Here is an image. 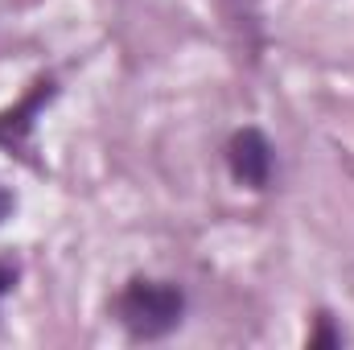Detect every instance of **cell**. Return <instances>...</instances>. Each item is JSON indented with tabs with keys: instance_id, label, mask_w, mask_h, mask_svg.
<instances>
[{
	"instance_id": "4",
	"label": "cell",
	"mask_w": 354,
	"mask_h": 350,
	"mask_svg": "<svg viewBox=\"0 0 354 350\" xmlns=\"http://www.w3.org/2000/svg\"><path fill=\"white\" fill-rule=\"evenodd\" d=\"M305 347L309 350H342L346 347V330L334 322V313H317L313 330L305 334Z\"/></svg>"
},
{
	"instance_id": "6",
	"label": "cell",
	"mask_w": 354,
	"mask_h": 350,
	"mask_svg": "<svg viewBox=\"0 0 354 350\" xmlns=\"http://www.w3.org/2000/svg\"><path fill=\"white\" fill-rule=\"evenodd\" d=\"M8 214H12V194H8V190L0 185V223H4Z\"/></svg>"
},
{
	"instance_id": "1",
	"label": "cell",
	"mask_w": 354,
	"mask_h": 350,
	"mask_svg": "<svg viewBox=\"0 0 354 350\" xmlns=\"http://www.w3.org/2000/svg\"><path fill=\"white\" fill-rule=\"evenodd\" d=\"M185 309H189V297L177 280L145 276V272L128 276L111 297V317L132 342H161L177 334L185 322Z\"/></svg>"
},
{
	"instance_id": "2",
	"label": "cell",
	"mask_w": 354,
	"mask_h": 350,
	"mask_svg": "<svg viewBox=\"0 0 354 350\" xmlns=\"http://www.w3.org/2000/svg\"><path fill=\"white\" fill-rule=\"evenodd\" d=\"M223 161H227V174L235 185L243 190H268L272 185V174H276V145L268 140L264 128L256 124H243L227 136L223 145Z\"/></svg>"
},
{
	"instance_id": "5",
	"label": "cell",
	"mask_w": 354,
	"mask_h": 350,
	"mask_svg": "<svg viewBox=\"0 0 354 350\" xmlns=\"http://www.w3.org/2000/svg\"><path fill=\"white\" fill-rule=\"evenodd\" d=\"M12 288H17V268H12L8 260H0V301H4Z\"/></svg>"
},
{
	"instance_id": "3",
	"label": "cell",
	"mask_w": 354,
	"mask_h": 350,
	"mask_svg": "<svg viewBox=\"0 0 354 350\" xmlns=\"http://www.w3.org/2000/svg\"><path fill=\"white\" fill-rule=\"evenodd\" d=\"M54 95H58L54 75H41V79H33V83H29V91H25L12 107H4V111H0V149L17 153V149L33 136L37 116L46 111V103H50Z\"/></svg>"
}]
</instances>
